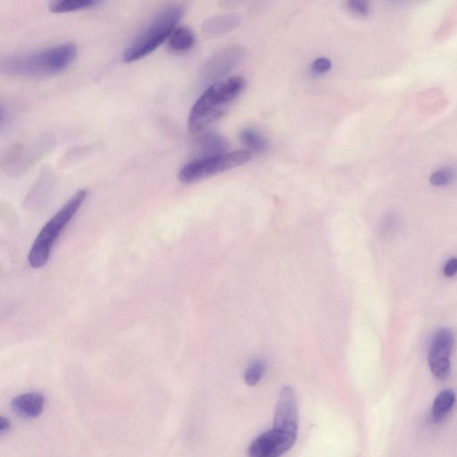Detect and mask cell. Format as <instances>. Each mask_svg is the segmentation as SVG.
<instances>
[{"label":"cell","mask_w":457,"mask_h":457,"mask_svg":"<svg viewBox=\"0 0 457 457\" xmlns=\"http://www.w3.org/2000/svg\"><path fill=\"white\" fill-rule=\"evenodd\" d=\"M102 4L103 2L99 0H60L52 2L49 5V10L52 13H63L95 8Z\"/></svg>","instance_id":"9a60e30c"},{"label":"cell","mask_w":457,"mask_h":457,"mask_svg":"<svg viewBox=\"0 0 457 457\" xmlns=\"http://www.w3.org/2000/svg\"><path fill=\"white\" fill-rule=\"evenodd\" d=\"M87 196L88 190L78 191L42 228L28 255L29 264L32 267L42 268L48 263L54 245L59 240L63 228L82 207Z\"/></svg>","instance_id":"277c9868"},{"label":"cell","mask_w":457,"mask_h":457,"mask_svg":"<svg viewBox=\"0 0 457 457\" xmlns=\"http://www.w3.org/2000/svg\"><path fill=\"white\" fill-rule=\"evenodd\" d=\"M274 429L297 439L298 405L297 396L291 387H284L279 394L275 408Z\"/></svg>","instance_id":"52a82bcc"},{"label":"cell","mask_w":457,"mask_h":457,"mask_svg":"<svg viewBox=\"0 0 457 457\" xmlns=\"http://www.w3.org/2000/svg\"><path fill=\"white\" fill-rule=\"evenodd\" d=\"M245 87L241 77L234 76L224 82L214 83L205 92L191 109L188 129L193 134L203 133L208 127L224 116L231 103Z\"/></svg>","instance_id":"7a4b0ae2"},{"label":"cell","mask_w":457,"mask_h":457,"mask_svg":"<svg viewBox=\"0 0 457 457\" xmlns=\"http://www.w3.org/2000/svg\"><path fill=\"white\" fill-rule=\"evenodd\" d=\"M267 371V362L262 358L255 359L248 366L244 374V381L248 386H255L260 383Z\"/></svg>","instance_id":"e0dca14e"},{"label":"cell","mask_w":457,"mask_h":457,"mask_svg":"<svg viewBox=\"0 0 457 457\" xmlns=\"http://www.w3.org/2000/svg\"><path fill=\"white\" fill-rule=\"evenodd\" d=\"M396 227V221L395 218L393 217H387L384 220L382 221L381 225H379V233L382 236H389V235L394 233Z\"/></svg>","instance_id":"44dd1931"},{"label":"cell","mask_w":457,"mask_h":457,"mask_svg":"<svg viewBox=\"0 0 457 457\" xmlns=\"http://www.w3.org/2000/svg\"><path fill=\"white\" fill-rule=\"evenodd\" d=\"M228 141L219 134L210 133L201 136L197 142V152L200 157L218 156L228 150Z\"/></svg>","instance_id":"8fae6325"},{"label":"cell","mask_w":457,"mask_h":457,"mask_svg":"<svg viewBox=\"0 0 457 457\" xmlns=\"http://www.w3.org/2000/svg\"><path fill=\"white\" fill-rule=\"evenodd\" d=\"M10 427H11V423H10L8 419L0 418V432H1V434H4L5 432H8Z\"/></svg>","instance_id":"603a6c76"},{"label":"cell","mask_w":457,"mask_h":457,"mask_svg":"<svg viewBox=\"0 0 457 457\" xmlns=\"http://www.w3.org/2000/svg\"><path fill=\"white\" fill-rule=\"evenodd\" d=\"M456 402V395L452 389H445L439 392L433 402L432 418L433 421L439 422L449 415Z\"/></svg>","instance_id":"5bb4252c"},{"label":"cell","mask_w":457,"mask_h":457,"mask_svg":"<svg viewBox=\"0 0 457 457\" xmlns=\"http://www.w3.org/2000/svg\"><path fill=\"white\" fill-rule=\"evenodd\" d=\"M455 346V335L448 328L439 329L432 339L428 360L432 374L445 379L451 372V354Z\"/></svg>","instance_id":"8992f818"},{"label":"cell","mask_w":457,"mask_h":457,"mask_svg":"<svg viewBox=\"0 0 457 457\" xmlns=\"http://www.w3.org/2000/svg\"><path fill=\"white\" fill-rule=\"evenodd\" d=\"M183 13V8L177 5L161 10L124 50L123 62L139 61L159 49L178 27Z\"/></svg>","instance_id":"3957f363"},{"label":"cell","mask_w":457,"mask_h":457,"mask_svg":"<svg viewBox=\"0 0 457 457\" xmlns=\"http://www.w3.org/2000/svg\"><path fill=\"white\" fill-rule=\"evenodd\" d=\"M295 439L272 429L258 436L248 449L250 457H280L295 445Z\"/></svg>","instance_id":"ba28073f"},{"label":"cell","mask_w":457,"mask_h":457,"mask_svg":"<svg viewBox=\"0 0 457 457\" xmlns=\"http://www.w3.org/2000/svg\"><path fill=\"white\" fill-rule=\"evenodd\" d=\"M331 68V63L328 59L321 57L317 59L314 63H312L311 70L312 73L315 75H322L329 72Z\"/></svg>","instance_id":"ffe728a7"},{"label":"cell","mask_w":457,"mask_h":457,"mask_svg":"<svg viewBox=\"0 0 457 457\" xmlns=\"http://www.w3.org/2000/svg\"><path fill=\"white\" fill-rule=\"evenodd\" d=\"M240 139L243 141L245 145H247L255 152H264L268 150L269 142L257 130L251 129L242 130Z\"/></svg>","instance_id":"2e32d148"},{"label":"cell","mask_w":457,"mask_h":457,"mask_svg":"<svg viewBox=\"0 0 457 457\" xmlns=\"http://www.w3.org/2000/svg\"><path fill=\"white\" fill-rule=\"evenodd\" d=\"M244 49L240 47H231L221 50L216 56L212 57L205 70L207 78L209 80H217L226 76L235 67L240 65L244 59Z\"/></svg>","instance_id":"9c48e42d"},{"label":"cell","mask_w":457,"mask_h":457,"mask_svg":"<svg viewBox=\"0 0 457 457\" xmlns=\"http://www.w3.org/2000/svg\"><path fill=\"white\" fill-rule=\"evenodd\" d=\"M77 53V47L69 43L21 54L2 60L1 71L8 75L25 78H49L68 68L75 61Z\"/></svg>","instance_id":"6da1fadb"},{"label":"cell","mask_w":457,"mask_h":457,"mask_svg":"<svg viewBox=\"0 0 457 457\" xmlns=\"http://www.w3.org/2000/svg\"><path fill=\"white\" fill-rule=\"evenodd\" d=\"M455 177V171L451 168H443L432 174L431 181L435 186H445Z\"/></svg>","instance_id":"ac0fdd59"},{"label":"cell","mask_w":457,"mask_h":457,"mask_svg":"<svg viewBox=\"0 0 457 457\" xmlns=\"http://www.w3.org/2000/svg\"><path fill=\"white\" fill-rule=\"evenodd\" d=\"M45 406L44 396L37 392L25 393L12 400L13 411L23 418H38Z\"/></svg>","instance_id":"30bf717a"},{"label":"cell","mask_w":457,"mask_h":457,"mask_svg":"<svg viewBox=\"0 0 457 457\" xmlns=\"http://www.w3.org/2000/svg\"><path fill=\"white\" fill-rule=\"evenodd\" d=\"M168 42V48L171 51L183 53L188 51L195 44V35L191 30L184 26H178L171 33Z\"/></svg>","instance_id":"4fadbf2b"},{"label":"cell","mask_w":457,"mask_h":457,"mask_svg":"<svg viewBox=\"0 0 457 457\" xmlns=\"http://www.w3.org/2000/svg\"><path fill=\"white\" fill-rule=\"evenodd\" d=\"M240 23V18L235 13L214 16L205 22L203 32L207 36H220L237 28Z\"/></svg>","instance_id":"7c38bea8"},{"label":"cell","mask_w":457,"mask_h":457,"mask_svg":"<svg viewBox=\"0 0 457 457\" xmlns=\"http://www.w3.org/2000/svg\"><path fill=\"white\" fill-rule=\"evenodd\" d=\"M250 159V151H234L218 156L200 157L185 164L178 173V179L184 184L196 183L205 178L242 166Z\"/></svg>","instance_id":"5b68a950"},{"label":"cell","mask_w":457,"mask_h":457,"mask_svg":"<svg viewBox=\"0 0 457 457\" xmlns=\"http://www.w3.org/2000/svg\"><path fill=\"white\" fill-rule=\"evenodd\" d=\"M457 274V258H451L444 267V274L446 277H453Z\"/></svg>","instance_id":"7402d4cb"},{"label":"cell","mask_w":457,"mask_h":457,"mask_svg":"<svg viewBox=\"0 0 457 457\" xmlns=\"http://www.w3.org/2000/svg\"><path fill=\"white\" fill-rule=\"evenodd\" d=\"M347 6L353 13L359 16H365L369 13V5L367 2L361 1V0H351L347 2Z\"/></svg>","instance_id":"d6986e66"}]
</instances>
